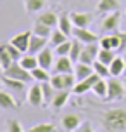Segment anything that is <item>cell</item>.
<instances>
[{
    "label": "cell",
    "mask_w": 126,
    "mask_h": 132,
    "mask_svg": "<svg viewBox=\"0 0 126 132\" xmlns=\"http://www.w3.org/2000/svg\"><path fill=\"white\" fill-rule=\"evenodd\" d=\"M7 132H23V127L17 120H9L7 122Z\"/></svg>",
    "instance_id": "74e56055"
},
{
    "label": "cell",
    "mask_w": 126,
    "mask_h": 132,
    "mask_svg": "<svg viewBox=\"0 0 126 132\" xmlns=\"http://www.w3.org/2000/svg\"><path fill=\"white\" fill-rule=\"evenodd\" d=\"M99 78H100L99 75H97V73H93L92 77L76 82V85L73 87V92L74 94H86L88 90H92V89H93V85L97 84V80H99Z\"/></svg>",
    "instance_id": "9c48e42d"
},
{
    "label": "cell",
    "mask_w": 126,
    "mask_h": 132,
    "mask_svg": "<svg viewBox=\"0 0 126 132\" xmlns=\"http://www.w3.org/2000/svg\"><path fill=\"white\" fill-rule=\"evenodd\" d=\"M2 84H4L5 89H10V90H23L24 89V82L9 78V77H4V75H2Z\"/></svg>",
    "instance_id": "83f0119b"
},
{
    "label": "cell",
    "mask_w": 126,
    "mask_h": 132,
    "mask_svg": "<svg viewBox=\"0 0 126 132\" xmlns=\"http://www.w3.org/2000/svg\"><path fill=\"white\" fill-rule=\"evenodd\" d=\"M124 85H126V78H124Z\"/></svg>",
    "instance_id": "b9f144b4"
},
{
    "label": "cell",
    "mask_w": 126,
    "mask_h": 132,
    "mask_svg": "<svg viewBox=\"0 0 126 132\" xmlns=\"http://www.w3.org/2000/svg\"><path fill=\"white\" fill-rule=\"evenodd\" d=\"M0 108L7 111V110H16L17 108V101L14 99L12 94H9L7 90H2L0 92Z\"/></svg>",
    "instance_id": "ac0fdd59"
},
{
    "label": "cell",
    "mask_w": 126,
    "mask_h": 132,
    "mask_svg": "<svg viewBox=\"0 0 126 132\" xmlns=\"http://www.w3.org/2000/svg\"><path fill=\"white\" fill-rule=\"evenodd\" d=\"M28 103L31 106H41L45 101H43V89H41L40 84H35L29 92H28Z\"/></svg>",
    "instance_id": "7c38bea8"
},
{
    "label": "cell",
    "mask_w": 126,
    "mask_h": 132,
    "mask_svg": "<svg viewBox=\"0 0 126 132\" xmlns=\"http://www.w3.org/2000/svg\"><path fill=\"white\" fill-rule=\"evenodd\" d=\"M78 132H95V130L92 129V125H90L88 122H83V123H81V127L78 129Z\"/></svg>",
    "instance_id": "ab89813d"
},
{
    "label": "cell",
    "mask_w": 126,
    "mask_h": 132,
    "mask_svg": "<svg viewBox=\"0 0 126 132\" xmlns=\"http://www.w3.org/2000/svg\"><path fill=\"white\" fill-rule=\"evenodd\" d=\"M31 75H33V80H35V82H40V84H43V82H50V78H52L50 71H48V70H45V68H41V66L35 68L33 71H31Z\"/></svg>",
    "instance_id": "d4e9b609"
},
{
    "label": "cell",
    "mask_w": 126,
    "mask_h": 132,
    "mask_svg": "<svg viewBox=\"0 0 126 132\" xmlns=\"http://www.w3.org/2000/svg\"><path fill=\"white\" fill-rule=\"evenodd\" d=\"M47 44H48V38H47V37H40V35H35V33H33L31 42H29V49H28V52L36 56L38 52H41V51L47 47Z\"/></svg>",
    "instance_id": "9a60e30c"
},
{
    "label": "cell",
    "mask_w": 126,
    "mask_h": 132,
    "mask_svg": "<svg viewBox=\"0 0 126 132\" xmlns=\"http://www.w3.org/2000/svg\"><path fill=\"white\" fill-rule=\"evenodd\" d=\"M119 9V0H100L97 11L99 12H114Z\"/></svg>",
    "instance_id": "603a6c76"
},
{
    "label": "cell",
    "mask_w": 126,
    "mask_h": 132,
    "mask_svg": "<svg viewBox=\"0 0 126 132\" xmlns=\"http://www.w3.org/2000/svg\"><path fill=\"white\" fill-rule=\"evenodd\" d=\"M67 101H69V90H57V94H55V97L52 99L50 104L59 110V108H62V106L66 104Z\"/></svg>",
    "instance_id": "4316f807"
},
{
    "label": "cell",
    "mask_w": 126,
    "mask_h": 132,
    "mask_svg": "<svg viewBox=\"0 0 126 132\" xmlns=\"http://www.w3.org/2000/svg\"><path fill=\"white\" fill-rule=\"evenodd\" d=\"M73 35H74V38H78L80 42H83V44H97V42H99L97 35L92 33L88 28H74Z\"/></svg>",
    "instance_id": "4fadbf2b"
},
{
    "label": "cell",
    "mask_w": 126,
    "mask_h": 132,
    "mask_svg": "<svg viewBox=\"0 0 126 132\" xmlns=\"http://www.w3.org/2000/svg\"><path fill=\"white\" fill-rule=\"evenodd\" d=\"M19 64L24 68V70H28V71H33L35 68H38V57L35 56V54H29L28 52L26 56H23L21 57V61H19Z\"/></svg>",
    "instance_id": "44dd1931"
},
{
    "label": "cell",
    "mask_w": 126,
    "mask_h": 132,
    "mask_svg": "<svg viewBox=\"0 0 126 132\" xmlns=\"http://www.w3.org/2000/svg\"><path fill=\"white\" fill-rule=\"evenodd\" d=\"M31 31H33L35 35H40V37L50 38V35H52V28L47 26V24H43V23H40V21H36V23L33 24V28H31Z\"/></svg>",
    "instance_id": "f1b7e54d"
},
{
    "label": "cell",
    "mask_w": 126,
    "mask_h": 132,
    "mask_svg": "<svg viewBox=\"0 0 126 132\" xmlns=\"http://www.w3.org/2000/svg\"><path fill=\"white\" fill-rule=\"evenodd\" d=\"M2 47H4V49H5L9 54H10V57H12L14 61H21V57H23V52H21V51H19L16 45H12L10 42H7V44H4Z\"/></svg>",
    "instance_id": "e575fe53"
},
{
    "label": "cell",
    "mask_w": 126,
    "mask_h": 132,
    "mask_svg": "<svg viewBox=\"0 0 126 132\" xmlns=\"http://www.w3.org/2000/svg\"><path fill=\"white\" fill-rule=\"evenodd\" d=\"M38 21L43 23V24H47V26H50V28H55L57 24H59V18H57V14L52 12V11L41 12L40 16H38Z\"/></svg>",
    "instance_id": "7402d4cb"
},
{
    "label": "cell",
    "mask_w": 126,
    "mask_h": 132,
    "mask_svg": "<svg viewBox=\"0 0 126 132\" xmlns=\"http://www.w3.org/2000/svg\"><path fill=\"white\" fill-rule=\"evenodd\" d=\"M31 37H33V31H21L17 35H14L12 38L9 40L12 45H16L21 52H26L29 49V42H31Z\"/></svg>",
    "instance_id": "8992f818"
},
{
    "label": "cell",
    "mask_w": 126,
    "mask_h": 132,
    "mask_svg": "<svg viewBox=\"0 0 126 132\" xmlns=\"http://www.w3.org/2000/svg\"><path fill=\"white\" fill-rule=\"evenodd\" d=\"M102 123H104L107 132L126 130V110H123V108L107 110L102 117Z\"/></svg>",
    "instance_id": "6da1fadb"
},
{
    "label": "cell",
    "mask_w": 126,
    "mask_h": 132,
    "mask_svg": "<svg viewBox=\"0 0 126 132\" xmlns=\"http://www.w3.org/2000/svg\"><path fill=\"white\" fill-rule=\"evenodd\" d=\"M99 52H100V44H85L83 52L80 56L78 63H86V64H93L95 61L99 59Z\"/></svg>",
    "instance_id": "5b68a950"
},
{
    "label": "cell",
    "mask_w": 126,
    "mask_h": 132,
    "mask_svg": "<svg viewBox=\"0 0 126 132\" xmlns=\"http://www.w3.org/2000/svg\"><path fill=\"white\" fill-rule=\"evenodd\" d=\"M93 73H95V70H93V64H86V63H76V66H74V75H76L78 82H80V80L88 78V77H92Z\"/></svg>",
    "instance_id": "2e32d148"
},
{
    "label": "cell",
    "mask_w": 126,
    "mask_h": 132,
    "mask_svg": "<svg viewBox=\"0 0 126 132\" xmlns=\"http://www.w3.org/2000/svg\"><path fill=\"white\" fill-rule=\"evenodd\" d=\"M118 35H119V40H121L119 51L121 52H126V31H118Z\"/></svg>",
    "instance_id": "f35d334b"
},
{
    "label": "cell",
    "mask_w": 126,
    "mask_h": 132,
    "mask_svg": "<svg viewBox=\"0 0 126 132\" xmlns=\"http://www.w3.org/2000/svg\"><path fill=\"white\" fill-rule=\"evenodd\" d=\"M124 61H126V54H124Z\"/></svg>",
    "instance_id": "60d3db41"
},
{
    "label": "cell",
    "mask_w": 126,
    "mask_h": 132,
    "mask_svg": "<svg viewBox=\"0 0 126 132\" xmlns=\"http://www.w3.org/2000/svg\"><path fill=\"white\" fill-rule=\"evenodd\" d=\"M71 45H73V40H66V42H62L60 45L55 47V54H57V56H69Z\"/></svg>",
    "instance_id": "8d00e7d4"
},
{
    "label": "cell",
    "mask_w": 126,
    "mask_h": 132,
    "mask_svg": "<svg viewBox=\"0 0 126 132\" xmlns=\"http://www.w3.org/2000/svg\"><path fill=\"white\" fill-rule=\"evenodd\" d=\"M109 70H111V77H119L126 71V61L119 56H116L114 61L109 64Z\"/></svg>",
    "instance_id": "d6986e66"
},
{
    "label": "cell",
    "mask_w": 126,
    "mask_h": 132,
    "mask_svg": "<svg viewBox=\"0 0 126 132\" xmlns=\"http://www.w3.org/2000/svg\"><path fill=\"white\" fill-rule=\"evenodd\" d=\"M36 57H38V64L41 66V68H45V70H52L54 68V51L52 49H48V47H45L41 52L36 54Z\"/></svg>",
    "instance_id": "5bb4252c"
},
{
    "label": "cell",
    "mask_w": 126,
    "mask_h": 132,
    "mask_svg": "<svg viewBox=\"0 0 126 132\" xmlns=\"http://www.w3.org/2000/svg\"><path fill=\"white\" fill-rule=\"evenodd\" d=\"M26 132H55V125L54 123H36Z\"/></svg>",
    "instance_id": "d590c367"
},
{
    "label": "cell",
    "mask_w": 126,
    "mask_h": 132,
    "mask_svg": "<svg viewBox=\"0 0 126 132\" xmlns=\"http://www.w3.org/2000/svg\"><path fill=\"white\" fill-rule=\"evenodd\" d=\"M60 125L66 132H73V130H78L81 127V117L80 115H76V113H67L62 117V122H60Z\"/></svg>",
    "instance_id": "ba28073f"
},
{
    "label": "cell",
    "mask_w": 126,
    "mask_h": 132,
    "mask_svg": "<svg viewBox=\"0 0 126 132\" xmlns=\"http://www.w3.org/2000/svg\"><path fill=\"white\" fill-rule=\"evenodd\" d=\"M23 4H24V11L26 12L35 14V12H40L45 7V0H23Z\"/></svg>",
    "instance_id": "cb8c5ba5"
},
{
    "label": "cell",
    "mask_w": 126,
    "mask_h": 132,
    "mask_svg": "<svg viewBox=\"0 0 126 132\" xmlns=\"http://www.w3.org/2000/svg\"><path fill=\"white\" fill-rule=\"evenodd\" d=\"M66 40H69V38H67V35L64 31H60L59 28L52 30V35H50V44H52L54 47L60 45V44H62V42H66Z\"/></svg>",
    "instance_id": "f546056e"
},
{
    "label": "cell",
    "mask_w": 126,
    "mask_h": 132,
    "mask_svg": "<svg viewBox=\"0 0 126 132\" xmlns=\"http://www.w3.org/2000/svg\"><path fill=\"white\" fill-rule=\"evenodd\" d=\"M71 19L74 23V28H88L92 23V14L88 12H71Z\"/></svg>",
    "instance_id": "e0dca14e"
},
{
    "label": "cell",
    "mask_w": 126,
    "mask_h": 132,
    "mask_svg": "<svg viewBox=\"0 0 126 132\" xmlns=\"http://www.w3.org/2000/svg\"><path fill=\"white\" fill-rule=\"evenodd\" d=\"M126 92V85L124 82H119L118 77H112V78L107 82V96L106 99H111V101H118V99H123Z\"/></svg>",
    "instance_id": "277c9868"
},
{
    "label": "cell",
    "mask_w": 126,
    "mask_h": 132,
    "mask_svg": "<svg viewBox=\"0 0 126 132\" xmlns=\"http://www.w3.org/2000/svg\"><path fill=\"white\" fill-rule=\"evenodd\" d=\"M74 23H73V19H71V16H67V14H62L59 18V24H57V28H59L60 31H64L67 35V37H71L73 35V31H74Z\"/></svg>",
    "instance_id": "ffe728a7"
},
{
    "label": "cell",
    "mask_w": 126,
    "mask_h": 132,
    "mask_svg": "<svg viewBox=\"0 0 126 132\" xmlns=\"http://www.w3.org/2000/svg\"><path fill=\"white\" fill-rule=\"evenodd\" d=\"M93 70H95V73L99 75L100 78H107V77H111L109 64H104L102 61H95V63H93Z\"/></svg>",
    "instance_id": "4dcf8cb0"
},
{
    "label": "cell",
    "mask_w": 126,
    "mask_h": 132,
    "mask_svg": "<svg viewBox=\"0 0 126 132\" xmlns=\"http://www.w3.org/2000/svg\"><path fill=\"white\" fill-rule=\"evenodd\" d=\"M92 90L97 94L99 97H106V96H107V82L104 78H99V80H97V84L93 85Z\"/></svg>",
    "instance_id": "d6a6232c"
},
{
    "label": "cell",
    "mask_w": 126,
    "mask_h": 132,
    "mask_svg": "<svg viewBox=\"0 0 126 132\" xmlns=\"http://www.w3.org/2000/svg\"><path fill=\"white\" fill-rule=\"evenodd\" d=\"M116 57V51H109V49H102L100 47V52H99V59L97 61H102L104 64H111Z\"/></svg>",
    "instance_id": "1f68e13d"
},
{
    "label": "cell",
    "mask_w": 126,
    "mask_h": 132,
    "mask_svg": "<svg viewBox=\"0 0 126 132\" xmlns=\"http://www.w3.org/2000/svg\"><path fill=\"white\" fill-rule=\"evenodd\" d=\"M74 61L69 56H59V59L54 64V73H74Z\"/></svg>",
    "instance_id": "52a82bcc"
},
{
    "label": "cell",
    "mask_w": 126,
    "mask_h": 132,
    "mask_svg": "<svg viewBox=\"0 0 126 132\" xmlns=\"http://www.w3.org/2000/svg\"><path fill=\"white\" fill-rule=\"evenodd\" d=\"M119 19H121V14L119 11H114V12H109L102 21V30L104 31H116L119 28Z\"/></svg>",
    "instance_id": "30bf717a"
},
{
    "label": "cell",
    "mask_w": 126,
    "mask_h": 132,
    "mask_svg": "<svg viewBox=\"0 0 126 132\" xmlns=\"http://www.w3.org/2000/svg\"><path fill=\"white\" fill-rule=\"evenodd\" d=\"M2 75H4V77H9V78H14V80H21V82H24V84L33 82V75H31V71L24 70V68L19 64V61H14L7 70L2 71Z\"/></svg>",
    "instance_id": "3957f363"
},
{
    "label": "cell",
    "mask_w": 126,
    "mask_h": 132,
    "mask_svg": "<svg viewBox=\"0 0 126 132\" xmlns=\"http://www.w3.org/2000/svg\"><path fill=\"white\" fill-rule=\"evenodd\" d=\"M83 47H85L83 42H80L78 38L73 40V45H71V51H69V57H71L74 63L80 61V56H81V52H83Z\"/></svg>",
    "instance_id": "484cf974"
},
{
    "label": "cell",
    "mask_w": 126,
    "mask_h": 132,
    "mask_svg": "<svg viewBox=\"0 0 126 132\" xmlns=\"http://www.w3.org/2000/svg\"><path fill=\"white\" fill-rule=\"evenodd\" d=\"M99 44L102 49H109V51H119L121 47V40L118 33H111V35H106L99 40Z\"/></svg>",
    "instance_id": "8fae6325"
},
{
    "label": "cell",
    "mask_w": 126,
    "mask_h": 132,
    "mask_svg": "<svg viewBox=\"0 0 126 132\" xmlns=\"http://www.w3.org/2000/svg\"><path fill=\"white\" fill-rule=\"evenodd\" d=\"M12 63H14V59L10 57V54L7 52L4 47H0V66H2V71H4V70H7L9 66L12 64Z\"/></svg>",
    "instance_id": "836d02e7"
},
{
    "label": "cell",
    "mask_w": 126,
    "mask_h": 132,
    "mask_svg": "<svg viewBox=\"0 0 126 132\" xmlns=\"http://www.w3.org/2000/svg\"><path fill=\"white\" fill-rule=\"evenodd\" d=\"M76 82L78 78L74 73H52V78H50V84L55 90H73Z\"/></svg>",
    "instance_id": "7a4b0ae2"
}]
</instances>
